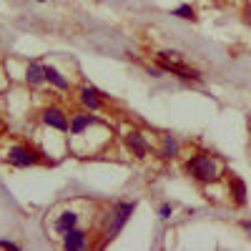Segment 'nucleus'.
Segmentation results:
<instances>
[{"instance_id":"8","label":"nucleus","mask_w":251,"mask_h":251,"mask_svg":"<svg viewBox=\"0 0 251 251\" xmlns=\"http://www.w3.org/2000/svg\"><path fill=\"white\" fill-rule=\"evenodd\" d=\"M63 246H66L68 251L86 249V234H83V231H75V228H71V231L66 234V241H63Z\"/></svg>"},{"instance_id":"10","label":"nucleus","mask_w":251,"mask_h":251,"mask_svg":"<svg viewBox=\"0 0 251 251\" xmlns=\"http://www.w3.org/2000/svg\"><path fill=\"white\" fill-rule=\"evenodd\" d=\"M43 73H46V80H50L55 88H60V91H66V88H68V80L63 78V75H60L55 68H50V66H43Z\"/></svg>"},{"instance_id":"20","label":"nucleus","mask_w":251,"mask_h":251,"mask_svg":"<svg viewBox=\"0 0 251 251\" xmlns=\"http://www.w3.org/2000/svg\"><path fill=\"white\" fill-rule=\"evenodd\" d=\"M38 3H46V0H38Z\"/></svg>"},{"instance_id":"3","label":"nucleus","mask_w":251,"mask_h":251,"mask_svg":"<svg viewBox=\"0 0 251 251\" xmlns=\"http://www.w3.org/2000/svg\"><path fill=\"white\" fill-rule=\"evenodd\" d=\"M8 161L13 163V166H33V163H38V153L33 151V149H28V146H10L8 149Z\"/></svg>"},{"instance_id":"11","label":"nucleus","mask_w":251,"mask_h":251,"mask_svg":"<svg viewBox=\"0 0 251 251\" xmlns=\"http://www.w3.org/2000/svg\"><path fill=\"white\" fill-rule=\"evenodd\" d=\"M75 221H78V216L73 214V211H68V214H63L58 221H55V228L60 234H68L71 228H75Z\"/></svg>"},{"instance_id":"14","label":"nucleus","mask_w":251,"mask_h":251,"mask_svg":"<svg viewBox=\"0 0 251 251\" xmlns=\"http://www.w3.org/2000/svg\"><path fill=\"white\" fill-rule=\"evenodd\" d=\"M174 15H178V18H183V20H194V18H196V13H194L191 5H178V8L174 10Z\"/></svg>"},{"instance_id":"9","label":"nucleus","mask_w":251,"mask_h":251,"mask_svg":"<svg viewBox=\"0 0 251 251\" xmlns=\"http://www.w3.org/2000/svg\"><path fill=\"white\" fill-rule=\"evenodd\" d=\"M80 100H83V106H88L91 111H98L100 108V93L96 88H80Z\"/></svg>"},{"instance_id":"4","label":"nucleus","mask_w":251,"mask_h":251,"mask_svg":"<svg viewBox=\"0 0 251 251\" xmlns=\"http://www.w3.org/2000/svg\"><path fill=\"white\" fill-rule=\"evenodd\" d=\"M131 214H133V203H118L116 206V211H113V226H108V239H113L121 231V226L128 221Z\"/></svg>"},{"instance_id":"18","label":"nucleus","mask_w":251,"mask_h":251,"mask_svg":"<svg viewBox=\"0 0 251 251\" xmlns=\"http://www.w3.org/2000/svg\"><path fill=\"white\" fill-rule=\"evenodd\" d=\"M244 228H246V231L251 234V221H244Z\"/></svg>"},{"instance_id":"1","label":"nucleus","mask_w":251,"mask_h":251,"mask_svg":"<svg viewBox=\"0 0 251 251\" xmlns=\"http://www.w3.org/2000/svg\"><path fill=\"white\" fill-rule=\"evenodd\" d=\"M174 55H176V53H161V55H158V63H161V68H163V71L176 73V75H181V78H191V80H199V78H201L196 68L183 66L181 58H174Z\"/></svg>"},{"instance_id":"15","label":"nucleus","mask_w":251,"mask_h":251,"mask_svg":"<svg viewBox=\"0 0 251 251\" xmlns=\"http://www.w3.org/2000/svg\"><path fill=\"white\" fill-rule=\"evenodd\" d=\"M176 151H178V143H176L174 138H166V141H163V156L171 158V156H176Z\"/></svg>"},{"instance_id":"17","label":"nucleus","mask_w":251,"mask_h":251,"mask_svg":"<svg viewBox=\"0 0 251 251\" xmlns=\"http://www.w3.org/2000/svg\"><path fill=\"white\" fill-rule=\"evenodd\" d=\"M0 246H3V249H18L13 241H0Z\"/></svg>"},{"instance_id":"13","label":"nucleus","mask_w":251,"mask_h":251,"mask_svg":"<svg viewBox=\"0 0 251 251\" xmlns=\"http://www.w3.org/2000/svg\"><path fill=\"white\" fill-rule=\"evenodd\" d=\"M231 186H234V194H236V201L239 203H244L246 201V188H244V183H241V178H231Z\"/></svg>"},{"instance_id":"7","label":"nucleus","mask_w":251,"mask_h":251,"mask_svg":"<svg viewBox=\"0 0 251 251\" xmlns=\"http://www.w3.org/2000/svg\"><path fill=\"white\" fill-rule=\"evenodd\" d=\"M96 123V118L93 116H83V113H75L73 118H71V133L73 136H80L86 128H91V126Z\"/></svg>"},{"instance_id":"19","label":"nucleus","mask_w":251,"mask_h":251,"mask_svg":"<svg viewBox=\"0 0 251 251\" xmlns=\"http://www.w3.org/2000/svg\"><path fill=\"white\" fill-rule=\"evenodd\" d=\"M249 20H251V8H249Z\"/></svg>"},{"instance_id":"12","label":"nucleus","mask_w":251,"mask_h":251,"mask_svg":"<svg viewBox=\"0 0 251 251\" xmlns=\"http://www.w3.org/2000/svg\"><path fill=\"white\" fill-rule=\"evenodd\" d=\"M28 83L30 86H38L40 80H46V73H43V66H38V63H30L28 66V73H25Z\"/></svg>"},{"instance_id":"16","label":"nucleus","mask_w":251,"mask_h":251,"mask_svg":"<svg viewBox=\"0 0 251 251\" xmlns=\"http://www.w3.org/2000/svg\"><path fill=\"white\" fill-rule=\"evenodd\" d=\"M171 216V206H161V219H169Z\"/></svg>"},{"instance_id":"5","label":"nucleus","mask_w":251,"mask_h":251,"mask_svg":"<svg viewBox=\"0 0 251 251\" xmlns=\"http://www.w3.org/2000/svg\"><path fill=\"white\" fill-rule=\"evenodd\" d=\"M43 121H46V126H50V128H55V131H68L66 113H63L60 108H55V106H50V108L43 111Z\"/></svg>"},{"instance_id":"6","label":"nucleus","mask_w":251,"mask_h":251,"mask_svg":"<svg viewBox=\"0 0 251 251\" xmlns=\"http://www.w3.org/2000/svg\"><path fill=\"white\" fill-rule=\"evenodd\" d=\"M126 143H128V149H131L138 158H143L146 153H149V143H146V138H143L138 131H131L128 136H126Z\"/></svg>"},{"instance_id":"2","label":"nucleus","mask_w":251,"mask_h":251,"mask_svg":"<svg viewBox=\"0 0 251 251\" xmlns=\"http://www.w3.org/2000/svg\"><path fill=\"white\" fill-rule=\"evenodd\" d=\"M188 171H191L199 181H216V163L208 156H194L188 163Z\"/></svg>"}]
</instances>
